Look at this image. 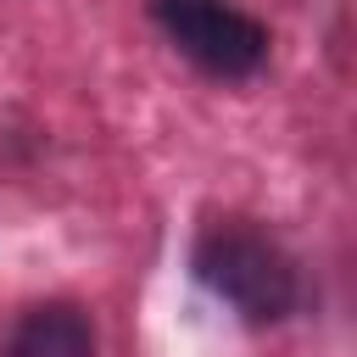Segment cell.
Masks as SVG:
<instances>
[{
    "label": "cell",
    "mask_w": 357,
    "mask_h": 357,
    "mask_svg": "<svg viewBox=\"0 0 357 357\" xmlns=\"http://www.w3.org/2000/svg\"><path fill=\"white\" fill-rule=\"evenodd\" d=\"M195 273L245 324H279L301 301V273L290 251L245 218H218L195 234Z\"/></svg>",
    "instance_id": "cell-1"
},
{
    "label": "cell",
    "mask_w": 357,
    "mask_h": 357,
    "mask_svg": "<svg viewBox=\"0 0 357 357\" xmlns=\"http://www.w3.org/2000/svg\"><path fill=\"white\" fill-rule=\"evenodd\" d=\"M151 22L212 78H251L268 61V28L234 0H151Z\"/></svg>",
    "instance_id": "cell-2"
},
{
    "label": "cell",
    "mask_w": 357,
    "mask_h": 357,
    "mask_svg": "<svg viewBox=\"0 0 357 357\" xmlns=\"http://www.w3.org/2000/svg\"><path fill=\"white\" fill-rule=\"evenodd\" d=\"M0 357H95V324L73 301H39L6 329Z\"/></svg>",
    "instance_id": "cell-3"
}]
</instances>
